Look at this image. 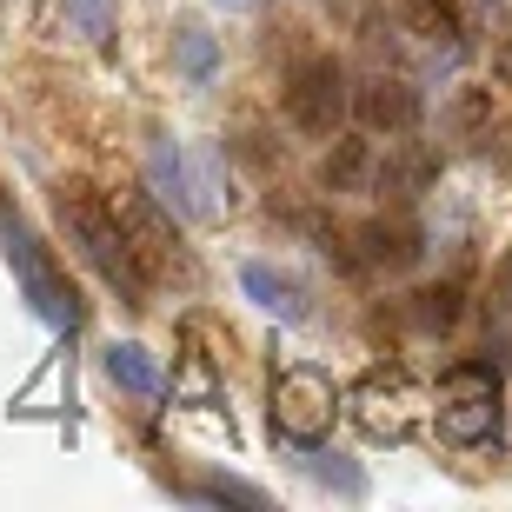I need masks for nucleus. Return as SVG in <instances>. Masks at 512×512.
Returning a JSON list of instances; mask_svg holds the SVG:
<instances>
[{
	"mask_svg": "<svg viewBox=\"0 0 512 512\" xmlns=\"http://www.w3.org/2000/svg\"><path fill=\"white\" fill-rule=\"evenodd\" d=\"M54 220H60V233H67V247L94 266L120 300L147 306V280H140V266H133V253H127V233H120L107 193L87 187V180H60L54 187Z\"/></svg>",
	"mask_w": 512,
	"mask_h": 512,
	"instance_id": "nucleus-1",
	"label": "nucleus"
},
{
	"mask_svg": "<svg viewBox=\"0 0 512 512\" xmlns=\"http://www.w3.org/2000/svg\"><path fill=\"white\" fill-rule=\"evenodd\" d=\"M499 413H506V386L486 360H459L439 373V386L426 393V419L439 426L446 446L473 453L486 439H499Z\"/></svg>",
	"mask_w": 512,
	"mask_h": 512,
	"instance_id": "nucleus-2",
	"label": "nucleus"
},
{
	"mask_svg": "<svg viewBox=\"0 0 512 512\" xmlns=\"http://www.w3.org/2000/svg\"><path fill=\"white\" fill-rule=\"evenodd\" d=\"M0 253H7V266H14V280H20V300L34 306L54 333H74L80 326V293L67 286V273L54 266V253L40 247V233L27 227L7 200H0Z\"/></svg>",
	"mask_w": 512,
	"mask_h": 512,
	"instance_id": "nucleus-3",
	"label": "nucleus"
},
{
	"mask_svg": "<svg viewBox=\"0 0 512 512\" xmlns=\"http://www.w3.org/2000/svg\"><path fill=\"white\" fill-rule=\"evenodd\" d=\"M273 439H286V446H313V439L333 433V419H340V386H333V373L313 360H293L273 373Z\"/></svg>",
	"mask_w": 512,
	"mask_h": 512,
	"instance_id": "nucleus-4",
	"label": "nucleus"
},
{
	"mask_svg": "<svg viewBox=\"0 0 512 512\" xmlns=\"http://www.w3.org/2000/svg\"><path fill=\"white\" fill-rule=\"evenodd\" d=\"M147 193L160 200V207L187 213V220H213V213L227 207V200H220V160L180 147V140H167V133L147 147Z\"/></svg>",
	"mask_w": 512,
	"mask_h": 512,
	"instance_id": "nucleus-5",
	"label": "nucleus"
},
{
	"mask_svg": "<svg viewBox=\"0 0 512 512\" xmlns=\"http://www.w3.org/2000/svg\"><path fill=\"white\" fill-rule=\"evenodd\" d=\"M346 406H353V419L366 426V439H386V446L413 439L419 419H426V393H419V380L406 366H373V373L353 386Z\"/></svg>",
	"mask_w": 512,
	"mask_h": 512,
	"instance_id": "nucleus-6",
	"label": "nucleus"
},
{
	"mask_svg": "<svg viewBox=\"0 0 512 512\" xmlns=\"http://www.w3.org/2000/svg\"><path fill=\"white\" fill-rule=\"evenodd\" d=\"M280 107L286 120L306 133V140H333L346 127V74L333 54H306L280 87Z\"/></svg>",
	"mask_w": 512,
	"mask_h": 512,
	"instance_id": "nucleus-7",
	"label": "nucleus"
},
{
	"mask_svg": "<svg viewBox=\"0 0 512 512\" xmlns=\"http://www.w3.org/2000/svg\"><path fill=\"white\" fill-rule=\"evenodd\" d=\"M114 220H120V233H127V253H133V266H140V280H173V273H187V253H180V233H173V220H167V207L153 200L147 187L140 193H120L114 200Z\"/></svg>",
	"mask_w": 512,
	"mask_h": 512,
	"instance_id": "nucleus-8",
	"label": "nucleus"
},
{
	"mask_svg": "<svg viewBox=\"0 0 512 512\" xmlns=\"http://www.w3.org/2000/svg\"><path fill=\"white\" fill-rule=\"evenodd\" d=\"M346 114L360 120L366 133H413L419 127V87L406 74H386V67H373V74L360 80V87H346Z\"/></svg>",
	"mask_w": 512,
	"mask_h": 512,
	"instance_id": "nucleus-9",
	"label": "nucleus"
},
{
	"mask_svg": "<svg viewBox=\"0 0 512 512\" xmlns=\"http://www.w3.org/2000/svg\"><path fill=\"white\" fill-rule=\"evenodd\" d=\"M360 260L366 266H380V273H406V266L419 260V220L406 207H393V213H373L360 233Z\"/></svg>",
	"mask_w": 512,
	"mask_h": 512,
	"instance_id": "nucleus-10",
	"label": "nucleus"
},
{
	"mask_svg": "<svg viewBox=\"0 0 512 512\" xmlns=\"http://www.w3.org/2000/svg\"><path fill=\"white\" fill-rule=\"evenodd\" d=\"M240 293H247L253 306H266V313H280V320H306V313H313L306 286L293 280V273H280V266H266V260L240 266Z\"/></svg>",
	"mask_w": 512,
	"mask_h": 512,
	"instance_id": "nucleus-11",
	"label": "nucleus"
},
{
	"mask_svg": "<svg viewBox=\"0 0 512 512\" xmlns=\"http://www.w3.org/2000/svg\"><path fill=\"white\" fill-rule=\"evenodd\" d=\"M399 20H406L419 40H433V47H459V34H466L459 0H399Z\"/></svg>",
	"mask_w": 512,
	"mask_h": 512,
	"instance_id": "nucleus-12",
	"label": "nucleus"
},
{
	"mask_svg": "<svg viewBox=\"0 0 512 512\" xmlns=\"http://www.w3.org/2000/svg\"><path fill=\"white\" fill-rule=\"evenodd\" d=\"M100 366H107V380H114L120 393H140V399H153L160 386H167V380H160V366H153V353H147V346H133V340L107 346V360H100Z\"/></svg>",
	"mask_w": 512,
	"mask_h": 512,
	"instance_id": "nucleus-13",
	"label": "nucleus"
},
{
	"mask_svg": "<svg viewBox=\"0 0 512 512\" xmlns=\"http://www.w3.org/2000/svg\"><path fill=\"white\" fill-rule=\"evenodd\" d=\"M446 127H453V140H466V147H486V140H493V87H459L453 107H446Z\"/></svg>",
	"mask_w": 512,
	"mask_h": 512,
	"instance_id": "nucleus-14",
	"label": "nucleus"
},
{
	"mask_svg": "<svg viewBox=\"0 0 512 512\" xmlns=\"http://www.w3.org/2000/svg\"><path fill=\"white\" fill-rule=\"evenodd\" d=\"M173 67H180L193 87H207V80L220 74V40H213L200 20H187V27L173 34Z\"/></svg>",
	"mask_w": 512,
	"mask_h": 512,
	"instance_id": "nucleus-15",
	"label": "nucleus"
},
{
	"mask_svg": "<svg viewBox=\"0 0 512 512\" xmlns=\"http://www.w3.org/2000/svg\"><path fill=\"white\" fill-rule=\"evenodd\" d=\"M293 459H300V466H306L313 479H320V486H333L340 499H360V493H366L360 466H353V459H340V453H326L320 439H313V446H293Z\"/></svg>",
	"mask_w": 512,
	"mask_h": 512,
	"instance_id": "nucleus-16",
	"label": "nucleus"
},
{
	"mask_svg": "<svg viewBox=\"0 0 512 512\" xmlns=\"http://www.w3.org/2000/svg\"><path fill=\"white\" fill-rule=\"evenodd\" d=\"M67 14H74V27L94 40V47L114 40V0H67Z\"/></svg>",
	"mask_w": 512,
	"mask_h": 512,
	"instance_id": "nucleus-17",
	"label": "nucleus"
},
{
	"mask_svg": "<svg viewBox=\"0 0 512 512\" xmlns=\"http://www.w3.org/2000/svg\"><path fill=\"white\" fill-rule=\"evenodd\" d=\"M320 7L340 34H373V14H380V0H320Z\"/></svg>",
	"mask_w": 512,
	"mask_h": 512,
	"instance_id": "nucleus-18",
	"label": "nucleus"
},
{
	"mask_svg": "<svg viewBox=\"0 0 512 512\" xmlns=\"http://www.w3.org/2000/svg\"><path fill=\"white\" fill-rule=\"evenodd\" d=\"M187 499H207V506H266L260 486H240V479H207V486H187Z\"/></svg>",
	"mask_w": 512,
	"mask_h": 512,
	"instance_id": "nucleus-19",
	"label": "nucleus"
},
{
	"mask_svg": "<svg viewBox=\"0 0 512 512\" xmlns=\"http://www.w3.org/2000/svg\"><path fill=\"white\" fill-rule=\"evenodd\" d=\"M459 320V286H426L419 293V326H453Z\"/></svg>",
	"mask_w": 512,
	"mask_h": 512,
	"instance_id": "nucleus-20",
	"label": "nucleus"
},
{
	"mask_svg": "<svg viewBox=\"0 0 512 512\" xmlns=\"http://www.w3.org/2000/svg\"><path fill=\"white\" fill-rule=\"evenodd\" d=\"M213 7H227V14H240V7H260V0H213Z\"/></svg>",
	"mask_w": 512,
	"mask_h": 512,
	"instance_id": "nucleus-21",
	"label": "nucleus"
},
{
	"mask_svg": "<svg viewBox=\"0 0 512 512\" xmlns=\"http://www.w3.org/2000/svg\"><path fill=\"white\" fill-rule=\"evenodd\" d=\"M479 7H486V14H506V7H512V0H479Z\"/></svg>",
	"mask_w": 512,
	"mask_h": 512,
	"instance_id": "nucleus-22",
	"label": "nucleus"
},
{
	"mask_svg": "<svg viewBox=\"0 0 512 512\" xmlns=\"http://www.w3.org/2000/svg\"><path fill=\"white\" fill-rule=\"evenodd\" d=\"M0 7H7V0H0Z\"/></svg>",
	"mask_w": 512,
	"mask_h": 512,
	"instance_id": "nucleus-23",
	"label": "nucleus"
}]
</instances>
